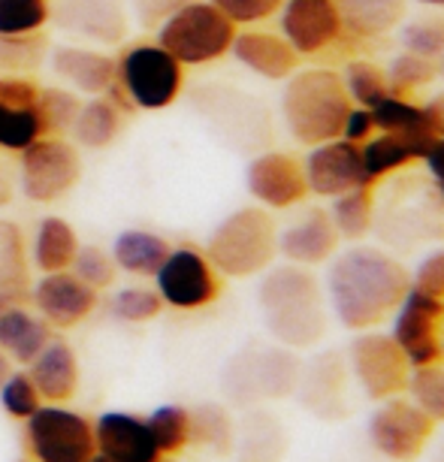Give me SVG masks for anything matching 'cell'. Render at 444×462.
Masks as SVG:
<instances>
[{"instance_id": "obj_1", "label": "cell", "mask_w": 444, "mask_h": 462, "mask_svg": "<svg viewBox=\"0 0 444 462\" xmlns=\"http://www.w3.org/2000/svg\"><path fill=\"white\" fill-rule=\"evenodd\" d=\"M408 291H412V273L402 260L378 245H360V242L336 251L324 278L327 305L338 324L351 333L387 324Z\"/></svg>"}, {"instance_id": "obj_2", "label": "cell", "mask_w": 444, "mask_h": 462, "mask_svg": "<svg viewBox=\"0 0 444 462\" xmlns=\"http://www.w3.org/2000/svg\"><path fill=\"white\" fill-rule=\"evenodd\" d=\"M257 302L269 336L282 347L306 351L324 342L329 324L327 293L324 282L309 266H269L260 278Z\"/></svg>"}, {"instance_id": "obj_3", "label": "cell", "mask_w": 444, "mask_h": 462, "mask_svg": "<svg viewBox=\"0 0 444 462\" xmlns=\"http://www.w3.org/2000/svg\"><path fill=\"white\" fill-rule=\"evenodd\" d=\"M354 103L347 97L345 82L329 67L296 69L284 79L282 118L284 127L300 145H320L342 136L345 116Z\"/></svg>"}, {"instance_id": "obj_4", "label": "cell", "mask_w": 444, "mask_h": 462, "mask_svg": "<svg viewBox=\"0 0 444 462\" xmlns=\"http://www.w3.org/2000/svg\"><path fill=\"white\" fill-rule=\"evenodd\" d=\"M278 254V224L264 206H242L208 233L206 257L227 278H254Z\"/></svg>"}, {"instance_id": "obj_5", "label": "cell", "mask_w": 444, "mask_h": 462, "mask_svg": "<svg viewBox=\"0 0 444 462\" xmlns=\"http://www.w3.org/2000/svg\"><path fill=\"white\" fill-rule=\"evenodd\" d=\"M190 103L206 127L233 152L257 154L273 139V118L264 103L248 91L233 85H199L190 94Z\"/></svg>"}, {"instance_id": "obj_6", "label": "cell", "mask_w": 444, "mask_h": 462, "mask_svg": "<svg viewBox=\"0 0 444 462\" xmlns=\"http://www.w3.org/2000/svg\"><path fill=\"white\" fill-rule=\"evenodd\" d=\"M239 28L208 0H188L170 19L158 24V46H163L181 67H203L224 58Z\"/></svg>"}, {"instance_id": "obj_7", "label": "cell", "mask_w": 444, "mask_h": 462, "mask_svg": "<svg viewBox=\"0 0 444 462\" xmlns=\"http://www.w3.org/2000/svg\"><path fill=\"white\" fill-rule=\"evenodd\" d=\"M116 82L143 112H161L185 91V67L158 42H134L116 58Z\"/></svg>"}, {"instance_id": "obj_8", "label": "cell", "mask_w": 444, "mask_h": 462, "mask_svg": "<svg viewBox=\"0 0 444 462\" xmlns=\"http://www.w3.org/2000/svg\"><path fill=\"white\" fill-rule=\"evenodd\" d=\"M302 363L291 347H264L242 351L224 369V390L233 402H257V399H284L296 393Z\"/></svg>"}, {"instance_id": "obj_9", "label": "cell", "mask_w": 444, "mask_h": 462, "mask_svg": "<svg viewBox=\"0 0 444 462\" xmlns=\"http://www.w3.org/2000/svg\"><path fill=\"white\" fill-rule=\"evenodd\" d=\"M19 185L31 203H55L82 179V154L64 136H40L19 152Z\"/></svg>"}, {"instance_id": "obj_10", "label": "cell", "mask_w": 444, "mask_h": 462, "mask_svg": "<svg viewBox=\"0 0 444 462\" xmlns=\"http://www.w3.org/2000/svg\"><path fill=\"white\" fill-rule=\"evenodd\" d=\"M347 372L372 402H384V399L405 396L412 363L390 333L363 329L347 345Z\"/></svg>"}, {"instance_id": "obj_11", "label": "cell", "mask_w": 444, "mask_h": 462, "mask_svg": "<svg viewBox=\"0 0 444 462\" xmlns=\"http://www.w3.org/2000/svg\"><path fill=\"white\" fill-rule=\"evenodd\" d=\"M439 423L412 399L393 396L378 402L369 417V441L381 457L393 462H417L430 450Z\"/></svg>"}, {"instance_id": "obj_12", "label": "cell", "mask_w": 444, "mask_h": 462, "mask_svg": "<svg viewBox=\"0 0 444 462\" xmlns=\"http://www.w3.org/2000/svg\"><path fill=\"white\" fill-rule=\"evenodd\" d=\"M154 284L163 305H172L179 311H197L212 305L221 296V273L212 266L206 251L194 245L170 248L167 260L154 273Z\"/></svg>"}, {"instance_id": "obj_13", "label": "cell", "mask_w": 444, "mask_h": 462, "mask_svg": "<svg viewBox=\"0 0 444 462\" xmlns=\"http://www.w3.org/2000/svg\"><path fill=\"white\" fill-rule=\"evenodd\" d=\"M28 448L37 462H88L97 453L94 426L58 402L40 405L28 417Z\"/></svg>"}, {"instance_id": "obj_14", "label": "cell", "mask_w": 444, "mask_h": 462, "mask_svg": "<svg viewBox=\"0 0 444 462\" xmlns=\"http://www.w3.org/2000/svg\"><path fill=\"white\" fill-rule=\"evenodd\" d=\"M390 336L402 347L412 369L444 363V302L408 291L390 318Z\"/></svg>"}, {"instance_id": "obj_15", "label": "cell", "mask_w": 444, "mask_h": 462, "mask_svg": "<svg viewBox=\"0 0 444 462\" xmlns=\"http://www.w3.org/2000/svg\"><path fill=\"white\" fill-rule=\"evenodd\" d=\"M278 13H282V37L300 58L324 55L351 40L345 33L336 0H284Z\"/></svg>"}, {"instance_id": "obj_16", "label": "cell", "mask_w": 444, "mask_h": 462, "mask_svg": "<svg viewBox=\"0 0 444 462\" xmlns=\"http://www.w3.org/2000/svg\"><path fill=\"white\" fill-rule=\"evenodd\" d=\"M245 188L264 208H293L309 197L306 167L291 152L264 148L248 161Z\"/></svg>"}, {"instance_id": "obj_17", "label": "cell", "mask_w": 444, "mask_h": 462, "mask_svg": "<svg viewBox=\"0 0 444 462\" xmlns=\"http://www.w3.org/2000/svg\"><path fill=\"white\" fill-rule=\"evenodd\" d=\"M306 181H309V194L333 199L345 190H354L360 185H372L365 179L363 170V154L360 145L347 143V139H329V143L311 145L306 161Z\"/></svg>"}, {"instance_id": "obj_18", "label": "cell", "mask_w": 444, "mask_h": 462, "mask_svg": "<svg viewBox=\"0 0 444 462\" xmlns=\"http://www.w3.org/2000/svg\"><path fill=\"white\" fill-rule=\"evenodd\" d=\"M342 236L333 226L327 208L309 206L293 217L284 230H278V254L296 266H324L336 257Z\"/></svg>"}, {"instance_id": "obj_19", "label": "cell", "mask_w": 444, "mask_h": 462, "mask_svg": "<svg viewBox=\"0 0 444 462\" xmlns=\"http://www.w3.org/2000/svg\"><path fill=\"white\" fill-rule=\"evenodd\" d=\"M31 300L49 327L69 329L82 324L94 311L97 291L91 284H85L79 275L69 273V269H60V273H46L33 284Z\"/></svg>"}, {"instance_id": "obj_20", "label": "cell", "mask_w": 444, "mask_h": 462, "mask_svg": "<svg viewBox=\"0 0 444 462\" xmlns=\"http://www.w3.org/2000/svg\"><path fill=\"white\" fill-rule=\"evenodd\" d=\"M55 28L94 42H121L127 37L125 0H58L49 10Z\"/></svg>"}, {"instance_id": "obj_21", "label": "cell", "mask_w": 444, "mask_h": 462, "mask_svg": "<svg viewBox=\"0 0 444 462\" xmlns=\"http://www.w3.org/2000/svg\"><path fill=\"white\" fill-rule=\"evenodd\" d=\"M94 444L112 462H161L163 453L152 435L148 417L127 411H106L94 423Z\"/></svg>"}, {"instance_id": "obj_22", "label": "cell", "mask_w": 444, "mask_h": 462, "mask_svg": "<svg viewBox=\"0 0 444 462\" xmlns=\"http://www.w3.org/2000/svg\"><path fill=\"white\" fill-rule=\"evenodd\" d=\"M345 381H347V360L342 354L324 351L309 365H302L296 390H300L302 405H306L309 411H315L318 417H327V420H336V417H342L347 411Z\"/></svg>"}, {"instance_id": "obj_23", "label": "cell", "mask_w": 444, "mask_h": 462, "mask_svg": "<svg viewBox=\"0 0 444 462\" xmlns=\"http://www.w3.org/2000/svg\"><path fill=\"white\" fill-rule=\"evenodd\" d=\"M230 51L242 67L269 82H284L300 69V55L282 33L273 31H239Z\"/></svg>"}, {"instance_id": "obj_24", "label": "cell", "mask_w": 444, "mask_h": 462, "mask_svg": "<svg viewBox=\"0 0 444 462\" xmlns=\"http://www.w3.org/2000/svg\"><path fill=\"white\" fill-rule=\"evenodd\" d=\"M51 69L73 91L91 94V97H103L109 85L116 82V58L103 55L97 49L55 46L51 49Z\"/></svg>"}, {"instance_id": "obj_25", "label": "cell", "mask_w": 444, "mask_h": 462, "mask_svg": "<svg viewBox=\"0 0 444 462\" xmlns=\"http://www.w3.org/2000/svg\"><path fill=\"white\" fill-rule=\"evenodd\" d=\"M28 374L49 402H67L79 390V360L64 338H49L46 347L31 360Z\"/></svg>"}, {"instance_id": "obj_26", "label": "cell", "mask_w": 444, "mask_h": 462, "mask_svg": "<svg viewBox=\"0 0 444 462\" xmlns=\"http://www.w3.org/2000/svg\"><path fill=\"white\" fill-rule=\"evenodd\" d=\"M345 33L351 40H378L399 31L408 0H336Z\"/></svg>"}, {"instance_id": "obj_27", "label": "cell", "mask_w": 444, "mask_h": 462, "mask_svg": "<svg viewBox=\"0 0 444 462\" xmlns=\"http://www.w3.org/2000/svg\"><path fill=\"white\" fill-rule=\"evenodd\" d=\"M369 112H372V118H375V130L408 139V143L421 152V158H426L435 136L430 134V125H426L421 103H414L412 97H402V94H387L375 106H369Z\"/></svg>"}, {"instance_id": "obj_28", "label": "cell", "mask_w": 444, "mask_h": 462, "mask_svg": "<svg viewBox=\"0 0 444 462\" xmlns=\"http://www.w3.org/2000/svg\"><path fill=\"white\" fill-rule=\"evenodd\" d=\"M51 338V329L42 318L31 315L22 305H10V309L0 311V347L13 356L15 363L31 365L46 342Z\"/></svg>"}, {"instance_id": "obj_29", "label": "cell", "mask_w": 444, "mask_h": 462, "mask_svg": "<svg viewBox=\"0 0 444 462\" xmlns=\"http://www.w3.org/2000/svg\"><path fill=\"white\" fill-rule=\"evenodd\" d=\"M378 185H360L354 190L333 197L329 203V217L333 226L338 230L342 242H363L375 230V217H378Z\"/></svg>"}, {"instance_id": "obj_30", "label": "cell", "mask_w": 444, "mask_h": 462, "mask_svg": "<svg viewBox=\"0 0 444 462\" xmlns=\"http://www.w3.org/2000/svg\"><path fill=\"white\" fill-rule=\"evenodd\" d=\"M28 291L31 278L24 236L15 224L0 221V311L10 309V305H22Z\"/></svg>"}, {"instance_id": "obj_31", "label": "cell", "mask_w": 444, "mask_h": 462, "mask_svg": "<svg viewBox=\"0 0 444 462\" xmlns=\"http://www.w3.org/2000/svg\"><path fill=\"white\" fill-rule=\"evenodd\" d=\"M170 242L152 230H125L116 236L112 260L130 275H154L170 254Z\"/></svg>"}, {"instance_id": "obj_32", "label": "cell", "mask_w": 444, "mask_h": 462, "mask_svg": "<svg viewBox=\"0 0 444 462\" xmlns=\"http://www.w3.org/2000/svg\"><path fill=\"white\" fill-rule=\"evenodd\" d=\"M76 251H79V239H76V230L69 226V221L58 215L42 217L37 236H33V266L42 275L60 273V269H69Z\"/></svg>"}, {"instance_id": "obj_33", "label": "cell", "mask_w": 444, "mask_h": 462, "mask_svg": "<svg viewBox=\"0 0 444 462\" xmlns=\"http://www.w3.org/2000/svg\"><path fill=\"white\" fill-rule=\"evenodd\" d=\"M360 154H363L365 179H369L372 185H378V181H384L387 176H393V172L408 170L412 163L423 161L421 152H417L408 139L393 136V134H381V130L360 145Z\"/></svg>"}, {"instance_id": "obj_34", "label": "cell", "mask_w": 444, "mask_h": 462, "mask_svg": "<svg viewBox=\"0 0 444 462\" xmlns=\"http://www.w3.org/2000/svg\"><path fill=\"white\" fill-rule=\"evenodd\" d=\"M121 134V112L112 106L106 97H94L82 103L79 116H76L69 136L82 148H106Z\"/></svg>"}, {"instance_id": "obj_35", "label": "cell", "mask_w": 444, "mask_h": 462, "mask_svg": "<svg viewBox=\"0 0 444 462\" xmlns=\"http://www.w3.org/2000/svg\"><path fill=\"white\" fill-rule=\"evenodd\" d=\"M49 58L46 33H13L0 37V73L4 76H33Z\"/></svg>"}, {"instance_id": "obj_36", "label": "cell", "mask_w": 444, "mask_h": 462, "mask_svg": "<svg viewBox=\"0 0 444 462\" xmlns=\"http://www.w3.org/2000/svg\"><path fill=\"white\" fill-rule=\"evenodd\" d=\"M190 444H199L215 453H230L236 444V426L227 408L221 405H199L190 411Z\"/></svg>"}, {"instance_id": "obj_37", "label": "cell", "mask_w": 444, "mask_h": 462, "mask_svg": "<svg viewBox=\"0 0 444 462\" xmlns=\"http://www.w3.org/2000/svg\"><path fill=\"white\" fill-rule=\"evenodd\" d=\"M338 76H342L345 91H347V97H351L354 106H365V109H369V106H375L381 97H387V94H390L384 67L375 64V60L351 58Z\"/></svg>"}, {"instance_id": "obj_38", "label": "cell", "mask_w": 444, "mask_h": 462, "mask_svg": "<svg viewBox=\"0 0 444 462\" xmlns=\"http://www.w3.org/2000/svg\"><path fill=\"white\" fill-rule=\"evenodd\" d=\"M46 136L37 106H4L0 103V152H22Z\"/></svg>"}, {"instance_id": "obj_39", "label": "cell", "mask_w": 444, "mask_h": 462, "mask_svg": "<svg viewBox=\"0 0 444 462\" xmlns=\"http://www.w3.org/2000/svg\"><path fill=\"white\" fill-rule=\"evenodd\" d=\"M384 73H387L390 94H402V97H412L414 91H421L439 79V76H435V60L421 58L405 49L396 51L393 60L384 67Z\"/></svg>"}, {"instance_id": "obj_40", "label": "cell", "mask_w": 444, "mask_h": 462, "mask_svg": "<svg viewBox=\"0 0 444 462\" xmlns=\"http://www.w3.org/2000/svg\"><path fill=\"white\" fill-rule=\"evenodd\" d=\"M148 426L163 457H179L190 444V411L181 405H161L148 417Z\"/></svg>"}, {"instance_id": "obj_41", "label": "cell", "mask_w": 444, "mask_h": 462, "mask_svg": "<svg viewBox=\"0 0 444 462\" xmlns=\"http://www.w3.org/2000/svg\"><path fill=\"white\" fill-rule=\"evenodd\" d=\"M399 42L405 51L435 60L444 51V15L423 13L399 24Z\"/></svg>"}, {"instance_id": "obj_42", "label": "cell", "mask_w": 444, "mask_h": 462, "mask_svg": "<svg viewBox=\"0 0 444 462\" xmlns=\"http://www.w3.org/2000/svg\"><path fill=\"white\" fill-rule=\"evenodd\" d=\"M405 393L417 408H423L435 423H444V363L414 365Z\"/></svg>"}, {"instance_id": "obj_43", "label": "cell", "mask_w": 444, "mask_h": 462, "mask_svg": "<svg viewBox=\"0 0 444 462\" xmlns=\"http://www.w3.org/2000/svg\"><path fill=\"white\" fill-rule=\"evenodd\" d=\"M37 109H40V118H42L46 134L49 136H64V134H69V127H73L82 103H79V97H76V91L51 85V88H40Z\"/></svg>"}, {"instance_id": "obj_44", "label": "cell", "mask_w": 444, "mask_h": 462, "mask_svg": "<svg viewBox=\"0 0 444 462\" xmlns=\"http://www.w3.org/2000/svg\"><path fill=\"white\" fill-rule=\"evenodd\" d=\"M49 10V0H0V37L42 31Z\"/></svg>"}, {"instance_id": "obj_45", "label": "cell", "mask_w": 444, "mask_h": 462, "mask_svg": "<svg viewBox=\"0 0 444 462\" xmlns=\"http://www.w3.org/2000/svg\"><path fill=\"white\" fill-rule=\"evenodd\" d=\"M163 311V300L158 291L148 287H125L112 296V315L127 324H145V320L158 318Z\"/></svg>"}, {"instance_id": "obj_46", "label": "cell", "mask_w": 444, "mask_h": 462, "mask_svg": "<svg viewBox=\"0 0 444 462\" xmlns=\"http://www.w3.org/2000/svg\"><path fill=\"white\" fill-rule=\"evenodd\" d=\"M0 405L15 420H28V417L42 405V396L37 383L31 381L28 372H10V378L0 383Z\"/></svg>"}, {"instance_id": "obj_47", "label": "cell", "mask_w": 444, "mask_h": 462, "mask_svg": "<svg viewBox=\"0 0 444 462\" xmlns=\"http://www.w3.org/2000/svg\"><path fill=\"white\" fill-rule=\"evenodd\" d=\"M69 273L79 275L85 284L94 287V291H103V287H109L112 282H116L118 266H116V260H112V254H106L103 248L79 245L73 263H69Z\"/></svg>"}, {"instance_id": "obj_48", "label": "cell", "mask_w": 444, "mask_h": 462, "mask_svg": "<svg viewBox=\"0 0 444 462\" xmlns=\"http://www.w3.org/2000/svg\"><path fill=\"white\" fill-rule=\"evenodd\" d=\"M208 4H215L239 28V24H257L273 19L284 6V0H208Z\"/></svg>"}, {"instance_id": "obj_49", "label": "cell", "mask_w": 444, "mask_h": 462, "mask_svg": "<svg viewBox=\"0 0 444 462\" xmlns=\"http://www.w3.org/2000/svg\"><path fill=\"white\" fill-rule=\"evenodd\" d=\"M412 291L444 302V245L430 251L412 273Z\"/></svg>"}, {"instance_id": "obj_50", "label": "cell", "mask_w": 444, "mask_h": 462, "mask_svg": "<svg viewBox=\"0 0 444 462\" xmlns=\"http://www.w3.org/2000/svg\"><path fill=\"white\" fill-rule=\"evenodd\" d=\"M40 85L33 76H0V103L4 106H37Z\"/></svg>"}, {"instance_id": "obj_51", "label": "cell", "mask_w": 444, "mask_h": 462, "mask_svg": "<svg viewBox=\"0 0 444 462\" xmlns=\"http://www.w3.org/2000/svg\"><path fill=\"white\" fill-rule=\"evenodd\" d=\"M369 136H375V118H372V112L365 106H351L342 125V139L354 145H363Z\"/></svg>"}, {"instance_id": "obj_52", "label": "cell", "mask_w": 444, "mask_h": 462, "mask_svg": "<svg viewBox=\"0 0 444 462\" xmlns=\"http://www.w3.org/2000/svg\"><path fill=\"white\" fill-rule=\"evenodd\" d=\"M188 0H136V15L143 28H158L163 19H170L179 6H185Z\"/></svg>"}, {"instance_id": "obj_53", "label": "cell", "mask_w": 444, "mask_h": 462, "mask_svg": "<svg viewBox=\"0 0 444 462\" xmlns=\"http://www.w3.org/2000/svg\"><path fill=\"white\" fill-rule=\"evenodd\" d=\"M423 163H426V170H430L435 194L444 199V139H435V143L430 145V152H426Z\"/></svg>"}, {"instance_id": "obj_54", "label": "cell", "mask_w": 444, "mask_h": 462, "mask_svg": "<svg viewBox=\"0 0 444 462\" xmlns=\"http://www.w3.org/2000/svg\"><path fill=\"white\" fill-rule=\"evenodd\" d=\"M421 106H423L426 125H430V134L435 139H444V91L432 94V97L426 103H421Z\"/></svg>"}, {"instance_id": "obj_55", "label": "cell", "mask_w": 444, "mask_h": 462, "mask_svg": "<svg viewBox=\"0 0 444 462\" xmlns=\"http://www.w3.org/2000/svg\"><path fill=\"white\" fill-rule=\"evenodd\" d=\"M15 181H19V170L0 152V206H10L15 197Z\"/></svg>"}, {"instance_id": "obj_56", "label": "cell", "mask_w": 444, "mask_h": 462, "mask_svg": "<svg viewBox=\"0 0 444 462\" xmlns=\"http://www.w3.org/2000/svg\"><path fill=\"white\" fill-rule=\"evenodd\" d=\"M10 372H13V369H10V354H6L4 347H0V383L10 378Z\"/></svg>"}, {"instance_id": "obj_57", "label": "cell", "mask_w": 444, "mask_h": 462, "mask_svg": "<svg viewBox=\"0 0 444 462\" xmlns=\"http://www.w3.org/2000/svg\"><path fill=\"white\" fill-rule=\"evenodd\" d=\"M421 6H430V10H444V0H414Z\"/></svg>"}, {"instance_id": "obj_58", "label": "cell", "mask_w": 444, "mask_h": 462, "mask_svg": "<svg viewBox=\"0 0 444 462\" xmlns=\"http://www.w3.org/2000/svg\"><path fill=\"white\" fill-rule=\"evenodd\" d=\"M435 76H439V79H444V51L439 58H435Z\"/></svg>"}, {"instance_id": "obj_59", "label": "cell", "mask_w": 444, "mask_h": 462, "mask_svg": "<svg viewBox=\"0 0 444 462\" xmlns=\"http://www.w3.org/2000/svg\"><path fill=\"white\" fill-rule=\"evenodd\" d=\"M435 462H444V439L439 441V448H435Z\"/></svg>"}, {"instance_id": "obj_60", "label": "cell", "mask_w": 444, "mask_h": 462, "mask_svg": "<svg viewBox=\"0 0 444 462\" xmlns=\"http://www.w3.org/2000/svg\"><path fill=\"white\" fill-rule=\"evenodd\" d=\"M88 462H112V459H106V457H103V453H94V457H91Z\"/></svg>"}]
</instances>
